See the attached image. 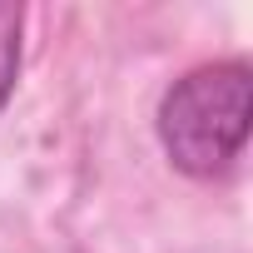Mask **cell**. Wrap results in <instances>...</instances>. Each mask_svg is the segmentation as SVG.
I'll use <instances>...</instances> for the list:
<instances>
[{"label":"cell","mask_w":253,"mask_h":253,"mask_svg":"<svg viewBox=\"0 0 253 253\" xmlns=\"http://www.w3.org/2000/svg\"><path fill=\"white\" fill-rule=\"evenodd\" d=\"M20 30H25V10L0 5V109L10 104L15 80H20Z\"/></svg>","instance_id":"obj_2"},{"label":"cell","mask_w":253,"mask_h":253,"mask_svg":"<svg viewBox=\"0 0 253 253\" xmlns=\"http://www.w3.org/2000/svg\"><path fill=\"white\" fill-rule=\"evenodd\" d=\"M253 75L243 60H213L179 75L159 99V144L189 179H218L233 169L248 139Z\"/></svg>","instance_id":"obj_1"}]
</instances>
